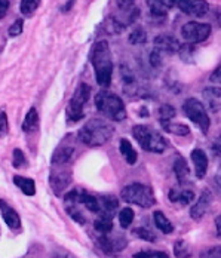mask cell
Instances as JSON below:
<instances>
[{"label": "cell", "mask_w": 221, "mask_h": 258, "mask_svg": "<svg viewBox=\"0 0 221 258\" xmlns=\"http://www.w3.org/2000/svg\"><path fill=\"white\" fill-rule=\"evenodd\" d=\"M134 215L135 214H134V211L131 208H123L122 211L119 212V223H121V226H122L123 229H128L132 224Z\"/></svg>", "instance_id": "obj_32"}, {"label": "cell", "mask_w": 221, "mask_h": 258, "mask_svg": "<svg viewBox=\"0 0 221 258\" xmlns=\"http://www.w3.org/2000/svg\"><path fill=\"white\" fill-rule=\"evenodd\" d=\"M105 28H107V31H110V33H113V34H118V33H121L125 26H123L121 21H118L116 18H108L107 21H105Z\"/></svg>", "instance_id": "obj_34"}, {"label": "cell", "mask_w": 221, "mask_h": 258, "mask_svg": "<svg viewBox=\"0 0 221 258\" xmlns=\"http://www.w3.org/2000/svg\"><path fill=\"white\" fill-rule=\"evenodd\" d=\"M115 129L102 119H91L83 125V128L79 131L77 137L79 141L89 146V147H99L110 141L113 137Z\"/></svg>", "instance_id": "obj_2"}, {"label": "cell", "mask_w": 221, "mask_h": 258, "mask_svg": "<svg viewBox=\"0 0 221 258\" xmlns=\"http://www.w3.org/2000/svg\"><path fill=\"white\" fill-rule=\"evenodd\" d=\"M121 153L129 165H134L137 162V152L134 150L132 144L126 138L121 140Z\"/></svg>", "instance_id": "obj_26"}, {"label": "cell", "mask_w": 221, "mask_h": 258, "mask_svg": "<svg viewBox=\"0 0 221 258\" xmlns=\"http://www.w3.org/2000/svg\"><path fill=\"white\" fill-rule=\"evenodd\" d=\"M174 255H175V258H190L192 257L190 245L186 240H183V239L177 240L174 243Z\"/></svg>", "instance_id": "obj_28"}, {"label": "cell", "mask_w": 221, "mask_h": 258, "mask_svg": "<svg viewBox=\"0 0 221 258\" xmlns=\"http://www.w3.org/2000/svg\"><path fill=\"white\" fill-rule=\"evenodd\" d=\"M39 5H40V0H21L20 9L25 17H31L34 11L39 8Z\"/></svg>", "instance_id": "obj_31"}, {"label": "cell", "mask_w": 221, "mask_h": 258, "mask_svg": "<svg viewBox=\"0 0 221 258\" xmlns=\"http://www.w3.org/2000/svg\"><path fill=\"white\" fill-rule=\"evenodd\" d=\"M53 258H76L73 257L70 252H67V251H63V249H60V251H57L55 252V257Z\"/></svg>", "instance_id": "obj_46"}, {"label": "cell", "mask_w": 221, "mask_h": 258, "mask_svg": "<svg viewBox=\"0 0 221 258\" xmlns=\"http://www.w3.org/2000/svg\"><path fill=\"white\" fill-rule=\"evenodd\" d=\"M211 82H214V83H221V64L217 67V70L211 75Z\"/></svg>", "instance_id": "obj_44"}, {"label": "cell", "mask_w": 221, "mask_h": 258, "mask_svg": "<svg viewBox=\"0 0 221 258\" xmlns=\"http://www.w3.org/2000/svg\"><path fill=\"white\" fill-rule=\"evenodd\" d=\"M215 230H217V236L221 237V215L215 218Z\"/></svg>", "instance_id": "obj_47"}, {"label": "cell", "mask_w": 221, "mask_h": 258, "mask_svg": "<svg viewBox=\"0 0 221 258\" xmlns=\"http://www.w3.org/2000/svg\"><path fill=\"white\" fill-rule=\"evenodd\" d=\"M129 42H131L132 45H144V43L147 42V34H146V31H144L141 27L135 28V30L129 34Z\"/></svg>", "instance_id": "obj_30"}, {"label": "cell", "mask_w": 221, "mask_h": 258, "mask_svg": "<svg viewBox=\"0 0 221 258\" xmlns=\"http://www.w3.org/2000/svg\"><path fill=\"white\" fill-rule=\"evenodd\" d=\"M134 137L140 143V146L151 153H162L167 149V141L165 138L156 132L154 129L144 126V125H137L134 126Z\"/></svg>", "instance_id": "obj_5"}, {"label": "cell", "mask_w": 221, "mask_h": 258, "mask_svg": "<svg viewBox=\"0 0 221 258\" xmlns=\"http://www.w3.org/2000/svg\"><path fill=\"white\" fill-rule=\"evenodd\" d=\"M92 66L97 83L102 88H108L113 78V59L107 40H99L95 43L92 49Z\"/></svg>", "instance_id": "obj_1"}, {"label": "cell", "mask_w": 221, "mask_h": 258, "mask_svg": "<svg viewBox=\"0 0 221 258\" xmlns=\"http://www.w3.org/2000/svg\"><path fill=\"white\" fill-rule=\"evenodd\" d=\"M215 181H217V184L221 187V165L220 168H218V171H217V175H215Z\"/></svg>", "instance_id": "obj_48"}, {"label": "cell", "mask_w": 221, "mask_h": 258, "mask_svg": "<svg viewBox=\"0 0 221 258\" xmlns=\"http://www.w3.org/2000/svg\"><path fill=\"white\" fill-rule=\"evenodd\" d=\"M9 9V2L8 0H0V20L5 18V15L8 14Z\"/></svg>", "instance_id": "obj_43"}, {"label": "cell", "mask_w": 221, "mask_h": 258, "mask_svg": "<svg viewBox=\"0 0 221 258\" xmlns=\"http://www.w3.org/2000/svg\"><path fill=\"white\" fill-rule=\"evenodd\" d=\"M153 221H154V226L160 230L162 233H165V234H170L174 230V226L171 224V221L163 215V212H160V211H156L154 214H153Z\"/></svg>", "instance_id": "obj_24"}, {"label": "cell", "mask_w": 221, "mask_h": 258, "mask_svg": "<svg viewBox=\"0 0 221 258\" xmlns=\"http://www.w3.org/2000/svg\"><path fill=\"white\" fill-rule=\"evenodd\" d=\"M180 11L192 17H205L209 11L206 0H175Z\"/></svg>", "instance_id": "obj_10"}, {"label": "cell", "mask_w": 221, "mask_h": 258, "mask_svg": "<svg viewBox=\"0 0 221 258\" xmlns=\"http://www.w3.org/2000/svg\"><path fill=\"white\" fill-rule=\"evenodd\" d=\"M37 122H39V114H37V110L33 107L28 110V113L25 114L24 122H23V131L24 132H31L37 128Z\"/></svg>", "instance_id": "obj_27"}, {"label": "cell", "mask_w": 221, "mask_h": 258, "mask_svg": "<svg viewBox=\"0 0 221 258\" xmlns=\"http://www.w3.org/2000/svg\"><path fill=\"white\" fill-rule=\"evenodd\" d=\"M162 62H163V59H162V53L154 49V51L150 53V64H151V67L159 69V67L162 66Z\"/></svg>", "instance_id": "obj_40"}, {"label": "cell", "mask_w": 221, "mask_h": 258, "mask_svg": "<svg viewBox=\"0 0 221 258\" xmlns=\"http://www.w3.org/2000/svg\"><path fill=\"white\" fill-rule=\"evenodd\" d=\"M135 258H170L165 252L160 251H143L134 255Z\"/></svg>", "instance_id": "obj_38"}, {"label": "cell", "mask_w": 221, "mask_h": 258, "mask_svg": "<svg viewBox=\"0 0 221 258\" xmlns=\"http://www.w3.org/2000/svg\"><path fill=\"white\" fill-rule=\"evenodd\" d=\"M211 204H212V193H211V190L206 188V190L202 191V195L199 196L196 204L190 208V217H192L193 220H196V221L197 220H200V218L208 212Z\"/></svg>", "instance_id": "obj_13"}, {"label": "cell", "mask_w": 221, "mask_h": 258, "mask_svg": "<svg viewBox=\"0 0 221 258\" xmlns=\"http://www.w3.org/2000/svg\"><path fill=\"white\" fill-rule=\"evenodd\" d=\"M134 3H135V0H116V5H118L122 11H129V9H132Z\"/></svg>", "instance_id": "obj_42"}, {"label": "cell", "mask_w": 221, "mask_h": 258, "mask_svg": "<svg viewBox=\"0 0 221 258\" xmlns=\"http://www.w3.org/2000/svg\"><path fill=\"white\" fill-rule=\"evenodd\" d=\"M150 12L156 17H163L175 5V0H147Z\"/></svg>", "instance_id": "obj_18"}, {"label": "cell", "mask_w": 221, "mask_h": 258, "mask_svg": "<svg viewBox=\"0 0 221 258\" xmlns=\"http://www.w3.org/2000/svg\"><path fill=\"white\" fill-rule=\"evenodd\" d=\"M8 134V117L5 111H0V138L6 137Z\"/></svg>", "instance_id": "obj_41"}, {"label": "cell", "mask_w": 221, "mask_h": 258, "mask_svg": "<svg viewBox=\"0 0 221 258\" xmlns=\"http://www.w3.org/2000/svg\"><path fill=\"white\" fill-rule=\"evenodd\" d=\"M94 227L101 234L110 233L113 230V215L107 214V212H98V217L94 221Z\"/></svg>", "instance_id": "obj_19"}, {"label": "cell", "mask_w": 221, "mask_h": 258, "mask_svg": "<svg viewBox=\"0 0 221 258\" xmlns=\"http://www.w3.org/2000/svg\"><path fill=\"white\" fill-rule=\"evenodd\" d=\"M200 258H221V245L211 246L203 254H200Z\"/></svg>", "instance_id": "obj_39"}, {"label": "cell", "mask_w": 221, "mask_h": 258, "mask_svg": "<svg viewBox=\"0 0 221 258\" xmlns=\"http://www.w3.org/2000/svg\"><path fill=\"white\" fill-rule=\"evenodd\" d=\"M180 42L172 34H160L154 39V49L163 53H175L180 51Z\"/></svg>", "instance_id": "obj_12"}, {"label": "cell", "mask_w": 221, "mask_h": 258, "mask_svg": "<svg viewBox=\"0 0 221 258\" xmlns=\"http://www.w3.org/2000/svg\"><path fill=\"white\" fill-rule=\"evenodd\" d=\"M98 245L99 248L107 252V254H115L118 251H122L123 248L126 246V239L123 237L122 234L116 236V237H112L107 234H101L98 237Z\"/></svg>", "instance_id": "obj_11"}, {"label": "cell", "mask_w": 221, "mask_h": 258, "mask_svg": "<svg viewBox=\"0 0 221 258\" xmlns=\"http://www.w3.org/2000/svg\"><path fill=\"white\" fill-rule=\"evenodd\" d=\"M181 34L187 43H200L206 40L211 34V26L203 24V23H195L190 21L184 24L181 28Z\"/></svg>", "instance_id": "obj_9"}, {"label": "cell", "mask_w": 221, "mask_h": 258, "mask_svg": "<svg viewBox=\"0 0 221 258\" xmlns=\"http://www.w3.org/2000/svg\"><path fill=\"white\" fill-rule=\"evenodd\" d=\"M170 199L174 204L189 205L195 199V191L190 190V188H183V187L177 188V187H174L170 191Z\"/></svg>", "instance_id": "obj_15"}, {"label": "cell", "mask_w": 221, "mask_h": 258, "mask_svg": "<svg viewBox=\"0 0 221 258\" xmlns=\"http://www.w3.org/2000/svg\"><path fill=\"white\" fill-rule=\"evenodd\" d=\"M0 212H2V217L9 229L17 230L21 227V218H20L18 212L12 207H9L6 204V201H3V199H0Z\"/></svg>", "instance_id": "obj_14"}, {"label": "cell", "mask_w": 221, "mask_h": 258, "mask_svg": "<svg viewBox=\"0 0 221 258\" xmlns=\"http://www.w3.org/2000/svg\"><path fill=\"white\" fill-rule=\"evenodd\" d=\"M212 152L215 157H221V138H218L214 144H212Z\"/></svg>", "instance_id": "obj_45"}, {"label": "cell", "mask_w": 221, "mask_h": 258, "mask_svg": "<svg viewBox=\"0 0 221 258\" xmlns=\"http://www.w3.org/2000/svg\"><path fill=\"white\" fill-rule=\"evenodd\" d=\"M95 105L102 116H105L112 120L121 122L126 117V108H125L122 98H119L113 92H108V91L98 92L95 97Z\"/></svg>", "instance_id": "obj_3"}, {"label": "cell", "mask_w": 221, "mask_h": 258, "mask_svg": "<svg viewBox=\"0 0 221 258\" xmlns=\"http://www.w3.org/2000/svg\"><path fill=\"white\" fill-rule=\"evenodd\" d=\"M134 234H137L140 239H144V240H147V242H154V240H156V236L150 232L148 229H146V227H138V229H135V230H134Z\"/></svg>", "instance_id": "obj_36"}, {"label": "cell", "mask_w": 221, "mask_h": 258, "mask_svg": "<svg viewBox=\"0 0 221 258\" xmlns=\"http://www.w3.org/2000/svg\"><path fill=\"white\" fill-rule=\"evenodd\" d=\"M91 86L86 85V83H80L77 86V89L74 91L73 97L69 103L67 107V117H69V122H77L83 117V107L85 104L88 103L89 97H91Z\"/></svg>", "instance_id": "obj_6"}, {"label": "cell", "mask_w": 221, "mask_h": 258, "mask_svg": "<svg viewBox=\"0 0 221 258\" xmlns=\"http://www.w3.org/2000/svg\"><path fill=\"white\" fill-rule=\"evenodd\" d=\"M183 110H184L186 116L193 123H196L203 134L208 132V129H209V117H208V113H206L203 104L200 103L199 100H196V98L186 100L184 104H183Z\"/></svg>", "instance_id": "obj_8"}, {"label": "cell", "mask_w": 221, "mask_h": 258, "mask_svg": "<svg viewBox=\"0 0 221 258\" xmlns=\"http://www.w3.org/2000/svg\"><path fill=\"white\" fill-rule=\"evenodd\" d=\"M174 116H175V108H174L172 105H170V104L160 105V108H159L160 122H168V120H171Z\"/></svg>", "instance_id": "obj_33"}, {"label": "cell", "mask_w": 221, "mask_h": 258, "mask_svg": "<svg viewBox=\"0 0 221 258\" xmlns=\"http://www.w3.org/2000/svg\"><path fill=\"white\" fill-rule=\"evenodd\" d=\"M192 160H193V165H195L196 177L202 180L206 175V171H208V157H206L203 150L196 149V150L192 152Z\"/></svg>", "instance_id": "obj_16"}, {"label": "cell", "mask_w": 221, "mask_h": 258, "mask_svg": "<svg viewBox=\"0 0 221 258\" xmlns=\"http://www.w3.org/2000/svg\"><path fill=\"white\" fill-rule=\"evenodd\" d=\"M74 153V147L73 144H61L57 150H55V153L52 156V160H50V163L52 165H58V163H70V160H72V157H73Z\"/></svg>", "instance_id": "obj_17"}, {"label": "cell", "mask_w": 221, "mask_h": 258, "mask_svg": "<svg viewBox=\"0 0 221 258\" xmlns=\"http://www.w3.org/2000/svg\"><path fill=\"white\" fill-rule=\"evenodd\" d=\"M203 97L206 98V101L209 104L211 110L212 111H217L220 110L221 107V88L217 86H211V88H206L203 91Z\"/></svg>", "instance_id": "obj_20"}, {"label": "cell", "mask_w": 221, "mask_h": 258, "mask_svg": "<svg viewBox=\"0 0 221 258\" xmlns=\"http://www.w3.org/2000/svg\"><path fill=\"white\" fill-rule=\"evenodd\" d=\"M14 184L27 196H34V193H36V184H34V181L31 180V178L15 175L14 177Z\"/></svg>", "instance_id": "obj_22"}, {"label": "cell", "mask_w": 221, "mask_h": 258, "mask_svg": "<svg viewBox=\"0 0 221 258\" xmlns=\"http://www.w3.org/2000/svg\"><path fill=\"white\" fill-rule=\"evenodd\" d=\"M49 182L55 196L63 195V191L72 184V168L70 163H58L50 168Z\"/></svg>", "instance_id": "obj_7"}, {"label": "cell", "mask_w": 221, "mask_h": 258, "mask_svg": "<svg viewBox=\"0 0 221 258\" xmlns=\"http://www.w3.org/2000/svg\"><path fill=\"white\" fill-rule=\"evenodd\" d=\"M85 205L86 209H89L91 212H95L98 214L99 212V201L98 198L86 193L85 190H80V195H79V205Z\"/></svg>", "instance_id": "obj_23"}, {"label": "cell", "mask_w": 221, "mask_h": 258, "mask_svg": "<svg viewBox=\"0 0 221 258\" xmlns=\"http://www.w3.org/2000/svg\"><path fill=\"white\" fill-rule=\"evenodd\" d=\"M12 165L14 168H23L27 165V159H25L24 153L20 150V149H15L14 150V155H12Z\"/></svg>", "instance_id": "obj_35"}, {"label": "cell", "mask_w": 221, "mask_h": 258, "mask_svg": "<svg viewBox=\"0 0 221 258\" xmlns=\"http://www.w3.org/2000/svg\"><path fill=\"white\" fill-rule=\"evenodd\" d=\"M23 28H24V21H23V20H17L12 26L9 27L8 34H9L11 37H17V36H20V34L23 33Z\"/></svg>", "instance_id": "obj_37"}, {"label": "cell", "mask_w": 221, "mask_h": 258, "mask_svg": "<svg viewBox=\"0 0 221 258\" xmlns=\"http://www.w3.org/2000/svg\"><path fill=\"white\" fill-rule=\"evenodd\" d=\"M99 201V212H107L115 215L116 209L119 208V201L115 196H102Z\"/></svg>", "instance_id": "obj_25"}, {"label": "cell", "mask_w": 221, "mask_h": 258, "mask_svg": "<svg viewBox=\"0 0 221 258\" xmlns=\"http://www.w3.org/2000/svg\"><path fill=\"white\" fill-rule=\"evenodd\" d=\"M163 129L167 132H171L174 135H189L190 134V128L187 125H183V123H171V120L168 122H160Z\"/></svg>", "instance_id": "obj_29"}, {"label": "cell", "mask_w": 221, "mask_h": 258, "mask_svg": "<svg viewBox=\"0 0 221 258\" xmlns=\"http://www.w3.org/2000/svg\"><path fill=\"white\" fill-rule=\"evenodd\" d=\"M174 172H175L177 178H178V181H180L181 184L186 182L187 177L190 175L189 165H187V162H186V159H184L183 156H178V157L175 159V162H174Z\"/></svg>", "instance_id": "obj_21"}, {"label": "cell", "mask_w": 221, "mask_h": 258, "mask_svg": "<svg viewBox=\"0 0 221 258\" xmlns=\"http://www.w3.org/2000/svg\"><path fill=\"white\" fill-rule=\"evenodd\" d=\"M121 199L126 204H134L141 208H150L154 205L156 198L153 195V190L140 182L129 184L121 191Z\"/></svg>", "instance_id": "obj_4"}]
</instances>
